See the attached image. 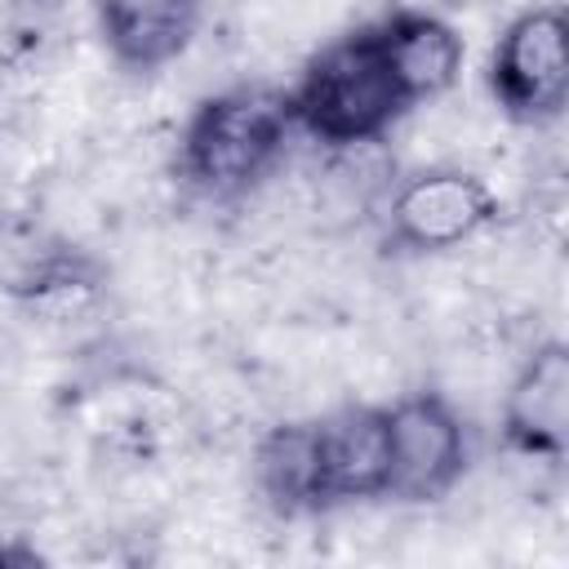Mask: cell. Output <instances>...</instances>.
Here are the masks:
<instances>
[{
    "label": "cell",
    "mask_w": 569,
    "mask_h": 569,
    "mask_svg": "<svg viewBox=\"0 0 569 569\" xmlns=\"http://www.w3.org/2000/svg\"><path fill=\"white\" fill-rule=\"evenodd\" d=\"M502 445L533 462H560L569 449V342H538L507 382Z\"/></svg>",
    "instance_id": "cell-6"
},
{
    "label": "cell",
    "mask_w": 569,
    "mask_h": 569,
    "mask_svg": "<svg viewBox=\"0 0 569 569\" xmlns=\"http://www.w3.org/2000/svg\"><path fill=\"white\" fill-rule=\"evenodd\" d=\"M467 462V422L440 391L422 387L387 405V502H440L458 489Z\"/></svg>",
    "instance_id": "cell-4"
},
{
    "label": "cell",
    "mask_w": 569,
    "mask_h": 569,
    "mask_svg": "<svg viewBox=\"0 0 569 569\" xmlns=\"http://www.w3.org/2000/svg\"><path fill=\"white\" fill-rule=\"evenodd\" d=\"M489 98L525 129H547L569 107V18L565 4L520 9L489 49Z\"/></svg>",
    "instance_id": "cell-3"
},
{
    "label": "cell",
    "mask_w": 569,
    "mask_h": 569,
    "mask_svg": "<svg viewBox=\"0 0 569 569\" xmlns=\"http://www.w3.org/2000/svg\"><path fill=\"white\" fill-rule=\"evenodd\" d=\"M498 218L489 182L462 164H427L387 200V236L405 253H445L476 240Z\"/></svg>",
    "instance_id": "cell-5"
},
{
    "label": "cell",
    "mask_w": 569,
    "mask_h": 569,
    "mask_svg": "<svg viewBox=\"0 0 569 569\" xmlns=\"http://www.w3.org/2000/svg\"><path fill=\"white\" fill-rule=\"evenodd\" d=\"M13 9H22V13H58L67 0H9Z\"/></svg>",
    "instance_id": "cell-12"
},
{
    "label": "cell",
    "mask_w": 569,
    "mask_h": 569,
    "mask_svg": "<svg viewBox=\"0 0 569 569\" xmlns=\"http://www.w3.org/2000/svg\"><path fill=\"white\" fill-rule=\"evenodd\" d=\"M204 22V0H93V27L120 71L151 76L178 62Z\"/></svg>",
    "instance_id": "cell-8"
},
{
    "label": "cell",
    "mask_w": 569,
    "mask_h": 569,
    "mask_svg": "<svg viewBox=\"0 0 569 569\" xmlns=\"http://www.w3.org/2000/svg\"><path fill=\"white\" fill-rule=\"evenodd\" d=\"M284 93H289L293 129L333 151L378 142L391 133L400 116L413 111V102L396 80L378 22H365L316 49L302 62L293 89Z\"/></svg>",
    "instance_id": "cell-1"
},
{
    "label": "cell",
    "mask_w": 569,
    "mask_h": 569,
    "mask_svg": "<svg viewBox=\"0 0 569 569\" xmlns=\"http://www.w3.org/2000/svg\"><path fill=\"white\" fill-rule=\"evenodd\" d=\"M378 36H382L396 80L413 107L453 89V80L462 71V53H467L453 22H445L440 13H427V9H391L387 18H378Z\"/></svg>",
    "instance_id": "cell-9"
},
{
    "label": "cell",
    "mask_w": 569,
    "mask_h": 569,
    "mask_svg": "<svg viewBox=\"0 0 569 569\" xmlns=\"http://www.w3.org/2000/svg\"><path fill=\"white\" fill-rule=\"evenodd\" d=\"M320 502H387V405H342L316 418Z\"/></svg>",
    "instance_id": "cell-7"
},
{
    "label": "cell",
    "mask_w": 569,
    "mask_h": 569,
    "mask_svg": "<svg viewBox=\"0 0 569 569\" xmlns=\"http://www.w3.org/2000/svg\"><path fill=\"white\" fill-rule=\"evenodd\" d=\"M253 489L262 502L284 516H320V453H316V418H289L258 436L253 445Z\"/></svg>",
    "instance_id": "cell-10"
},
{
    "label": "cell",
    "mask_w": 569,
    "mask_h": 569,
    "mask_svg": "<svg viewBox=\"0 0 569 569\" xmlns=\"http://www.w3.org/2000/svg\"><path fill=\"white\" fill-rule=\"evenodd\" d=\"M289 93L271 84H231L200 98L178 133L182 187L231 200L258 187L293 138Z\"/></svg>",
    "instance_id": "cell-2"
},
{
    "label": "cell",
    "mask_w": 569,
    "mask_h": 569,
    "mask_svg": "<svg viewBox=\"0 0 569 569\" xmlns=\"http://www.w3.org/2000/svg\"><path fill=\"white\" fill-rule=\"evenodd\" d=\"M44 556L36 551V547H22V542H0V565H13V569H22V565H40Z\"/></svg>",
    "instance_id": "cell-11"
}]
</instances>
